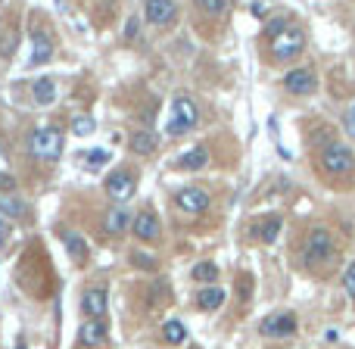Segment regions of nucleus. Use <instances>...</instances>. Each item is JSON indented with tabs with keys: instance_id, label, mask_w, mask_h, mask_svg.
I'll use <instances>...</instances> for the list:
<instances>
[{
	"instance_id": "obj_1",
	"label": "nucleus",
	"mask_w": 355,
	"mask_h": 349,
	"mask_svg": "<svg viewBox=\"0 0 355 349\" xmlns=\"http://www.w3.org/2000/svg\"><path fill=\"white\" fill-rule=\"evenodd\" d=\"M200 122V110L196 103L187 97V94H178L172 100V112H168V122H166V135L168 137H184L196 128Z\"/></svg>"
},
{
	"instance_id": "obj_19",
	"label": "nucleus",
	"mask_w": 355,
	"mask_h": 349,
	"mask_svg": "<svg viewBox=\"0 0 355 349\" xmlns=\"http://www.w3.org/2000/svg\"><path fill=\"white\" fill-rule=\"evenodd\" d=\"M0 212L10 215V219H22V215L28 212V206H25V203L19 200L16 194H10V190H0Z\"/></svg>"
},
{
	"instance_id": "obj_23",
	"label": "nucleus",
	"mask_w": 355,
	"mask_h": 349,
	"mask_svg": "<svg viewBox=\"0 0 355 349\" xmlns=\"http://www.w3.org/2000/svg\"><path fill=\"white\" fill-rule=\"evenodd\" d=\"M193 278L200 284H215V278H218V265H215V262H200L193 269Z\"/></svg>"
},
{
	"instance_id": "obj_6",
	"label": "nucleus",
	"mask_w": 355,
	"mask_h": 349,
	"mask_svg": "<svg viewBox=\"0 0 355 349\" xmlns=\"http://www.w3.org/2000/svg\"><path fill=\"white\" fill-rule=\"evenodd\" d=\"M135 190H137V181L131 178L128 169H119V172L106 178V194L112 196V203H128L135 196Z\"/></svg>"
},
{
	"instance_id": "obj_29",
	"label": "nucleus",
	"mask_w": 355,
	"mask_h": 349,
	"mask_svg": "<svg viewBox=\"0 0 355 349\" xmlns=\"http://www.w3.org/2000/svg\"><path fill=\"white\" fill-rule=\"evenodd\" d=\"M346 131H349V137H355V103L349 106V112H346Z\"/></svg>"
},
{
	"instance_id": "obj_18",
	"label": "nucleus",
	"mask_w": 355,
	"mask_h": 349,
	"mask_svg": "<svg viewBox=\"0 0 355 349\" xmlns=\"http://www.w3.org/2000/svg\"><path fill=\"white\" fill-rule=\"evenodd\" d=\"M31 94H35L37 106H53L56 103V85L50 78H37L35 85H31Z\"/></svg>"
},
{
	"instance_id": "obj_8",
	"label": "nucleus",
	"mask_w": 355,
	"mask_h": 349,
	"mask_svg": "<svg viewBox=\"0 0 355 349\" xmlns=\"http://www.w3.org/2000/svg\"><path fill=\"white\" fill-rule=\"evenodd\" d=\"M262 337H293L296 334V315L281 312V315H268V318L259 325Z\"/></svg>"
},
{
	"instance_id": "obj_16",
	"label": "nucleus",
	"mask_w": 355,
	"mask_h": 349,
	"mask_svg": "<svg viewBox=\"0 0 355 349\" xmlns=\"http://www.w3.org/2000/svg\"><path fill=\"white\" fill-rule=\"evenodd\" d=\"M35 50H31V66H41V62H47L50 56H53V41H50V35H44V31H35Z\"/></svg>"
},
{
	"instance_id": "obj_30",
	"label": "nucleus",
	"mask_w": 355,
	"mask_h": 349,
	"mask_svg": "<svg viewBox=\"0 0 355 349\" xmlns=\"http://www.w3.org/2000/svg\"><path fill=\"white\" fill-rule=\"evenodd\" d=\"M6 237H10V225H6V219H3V212H0V250H3V244H6Z\"/></svg>"
},
{
	"instance_id": "obj_28",
	"label": "nucleus",
	"mask_w": 355,
	"mask_h": 349,
	"mask_svg": "<svg viewBox=\"0 0 355 349\" xmlns=\"http://www.w3.org/2000/svg\"><path fill=\"white\" fill-rule=\"evenodd\" d=\"M343 290L355 300V262L346 269V275H343Z\"/></svg>"
},
{
	"instance_id": "obj_5",
	"label": "nucleus",
	"mask_w": 355,
	"mask_h": 349,
	"mask_svg": "<svg viewBox=\"0 0 355 349\" xmlns=\"http://www.w3.org/2000/svg\"><path fill=\"white\" fill-rule=\"evenodd\" d=\"M331 256H334V237L324 231V228H315L312 237H309V246H306V265L315 269V265H321Z\"/></svg>"
},
{
	"instance_id": "obj_10",
	"label": "nucleus",
	"mask_w": 355,
	"mask_h": 349,
	"mask_svg": "<svg viewBox=\"0 0 355 349\" xmlns=\"http://www.w3.org/2000/svg\"><path fill=\"white\" fill-rule=\"evenodd\" d=\"M144 12H147V22H153V25H168V22H172V19L178 16V3H175V0H147Z\"/></svg>"
},
{
	"instance_id": "obj_17",
	"label": "nucleus",
	"mask_w": 355,
	"mask_h": 349,
	"mask_svg": "<svg viewBox=\"0 0 355 349\" xmlns=\"http://www.w3.org/2000/svg\"><path fill=\"white\" fill-rule=\"evenodd\" d=\"M206 162H209L206 147H193V150H187L184 156H178L175 166H178V169H184V172H196V169H202Z\"/></svg>"
},
{
	"instance_id": "obj_32",
	"label": "nucleus",
	"mask_w": 355,
	"mask_h": 349,
	"mask_svg": "<svg viewBox=\"0 0 355 349\" xmlns=\"http://www.w3.org/2000/svg\"><path fill=\"white\" fill-rule=\"evenodd\" d=\"M135 262H137V265H147V269H150V265H153V259H147V256H135Z\"/></svg>"
},
{
	"instance_id": "obj_15",
	"label": "nucleus",
	"mask_w": 355,
	"mask_h": 349,
	"mask_svg": "<svg viewBox=\"0 0 355 349\" xmlns=\"http://www.w3.org/2000/svg\"><path fill=\"white\" fill-rule=\"evenodd\" d=\"M103 228H106V231H110V234H125V231H128V228H131V215L122 209V203H119L116 209H110V212H106Z\"/></svg>"
},
{
	"instance_id": "obj_20",
	"label": "nucleus",
	"mask_w": 355,
	"mask_h": 349,
	"mask_svg": "<svg viewBox=\"0 0 355 349\" xmlns=\"http://www.w3.org/2000/svg\"><path fill=\"white\" fill-rule=\"evenodd\" d=\"M159 147V137L153 135V131H137V135H131V150L135 153H153V150Z\"/></svg>"
},
{
	"instance_id": "obj_24",
	"label": "nucleus",
	"mask_w": 355,
	"mask_h": 349,
	"mask_svg": "<svg viewBox=\"0 0 355 349\" xmlns=\"http://www.w3.org/2000/svg\"><path fill=\"white\" fill-rule=\"evenodd\" d=\"M66 246H69V253H72L75 262H81V259H85V240H81L78 234L69 231V234H66Z\"/></svg>"
},
{
	"instance_id": "obj_3",
	"label": "nucleus",
	"mask_w": 355,
	"mask_h": 349,
	"mask_svg": "<svg viewBox=\"0 0 355 349\" xmlns=\"http://www.w3.org/2000/svg\"><path fill=\"white\" fill-rule=\"evenodd\" d=\"M306 47V35H302L296 25H284V28L271 31V56L277 62H290L302 53Z\"/></svg>"
},
{
	"instance_id": "obj_4",
	"label": "nucleus",
	"mask_w": 355,
	"mask_h": 349,
	"mask_svg": "<svg viewBox=\"0 0 355 349\" xmlns=\"http://www.w3.org/2000/svg\"><path fill=\"white\" fill-rule=\"evenodd\" d=\"M321 169H324L327 175H349L355 169V156L349 147H343V144H327L324 150H321Z\"/></svg>"
},
{
	"instance_id": "obj_14",
	"label": "nucleus",
	"mask_w": 355,
	"mask_h": 349,
	"mask_svg": "<svg viewBox=\"0 0 355 349\" xmlns=\"http://www.w3.org/2000/svg\"><path fill=\"white\" fill-rule=\"evenodd\" d=\"M78 343L81 346H106V327L100 325L97 318L87 321V325L78 331Z\"/></svg>"
},
{
	"instance_id": "obj_2",
	"label": "nucleus",
	"mask_w": 355,
	"mask_h": 349,
	"mask_svg": "<svg viewBox=\"0 0 355 349\" xmlns=\"http://www.w3.org/2000/svg\"><path fill=\"white\" fill-rule=\"evenodd\" d=\"M62 147H66V137H62L60 128H35L28 135V153L41 162H56L62 156Z\"/></svg>"
},
{
	"instance_id": "obj_12",
	"label": "nucleus",
	"mask_w": 355,
	"mask_h": 349,
	"mask_svg": "<svg viewBox=\"0 0 355 349\" xmlns=\"http://www.w3.org/2000/svg\"><path fill=\"white\" fill-rule=\"evenodd\" d=\"M81 309H85L87 318H103L106 315V290L103 287H91L81 296Z\"/></svg>"
},
{
	"instance_id": "obj_21",
	"label": "nucleus",
	"mask_w": 355,
	"mask_h": 349,
	"mask_svg": "<svg viewBox=\"0 0 355 349\" xmlns=\"http://www.w3.org/2000/svg\"><path fill=\"white\" fill-rule=\"evenodd\" d=\"M94 131H97V122H94L91 116H75L72 119V135L75 137H91Z\"/></svg>"
},
{
	"instance_id": "obj_7",
	"label": "nucleus",
	"mask_w": 355,
	"mask_h": 349,
	"mask_svg": "<svg viewBox=\"0 0 355 349\" xmlns=\"http://www.w3.org/2000/svg\"><path fill=\"white\" fill-rule=\"evenodd\" d=\"M284 87H287L290 94H296V97H309V94H315V87H318V78H315L312 69H290V72L284 75Z\"/></svg>"
},
{
	"instance_id": "obj_31",
	"label": "nucleus",
	"mask_w": 355,
	"mask_h": 349,
	"mask_svg": "<svg viewBox=\"0 0 355 349\" xmlns=\"http://www.w3.org/2000/svg\"><path fill=\"white\" fill-rule=\"evenodd\" d=\"M12 187H16V178L0 172V190H12Z\"/></svg>"
},
{
	"instance_id": "obj_9",
	"label": "nucleus",
	"mask_w": 355,
	"mask_h": 349,
	"mask_svg": "<svg viewBox=\"0 0 355 349\" xmlns=\"http://www.w3.org/2000/svg\"><path fill=\"white\" fill-rule=\"evenodd\" d=\"M175 203H178V209H184V212L200 215L209 209V194L202 187H184V190H178Z\"/></svg>"
},
{
	"instance_id": "obj_13",
	"label": "nucleus",
	"mask_w": 355,
	"mask_h": 349,
	"mask_svg": "<svg viewBox=\"0 0 355 349\" xmlns=\"http://www.w3.org/2000/svg\"><path fill=\"white\" fill-rule=\"evenodd\" d=\"M196 306H200L202 312H215V309H221V306H225V290L215 287V284L202 287L200 293H196Z\"/></svg>"
},
{
	"instance_id": "obj_26",
	"label": "nucleus",
	"mask_w": 355,
	"mask_h": 349,
	"mask_svg": "<svg viewBox=\"0 0 355 349\" xmlns=\"http://www.w3.org/2000/svg\"><path fill=\"white\" fill-rule=\"evenodd\" d=\"M196 3H200L209 16H221V12L227 10V3H231V0H196Z\"/></svg>"
},
{
	"instance_id": "obj_27",
	"label": "nucleus",
	"mask_w": 355,
	"mask_h": 349,
	"mask_svg": "<svg viewBox=\"0 0 355 349\" xmlns=\"http://www.w3.org/2000/svg\"><path fill=\"white\" fill-rule=\"evenodd\" d=\"M110 160V153H103V150H94V153H85V162L91 169H97V166H103V162Z\"/></svg>"
},
{
	"instance_id": "obj_22",
	"label": "nucleus",
	"mask_w": 355,
	"mask_h": 349,
	"mask_svg": "<svg viewBox=\"0 0 355 349\" xmlns=\"http://www.w3.org/2000/svg\"><path fill=\"white\" fill-rule=\"evenodd\" d=\"M162 334H166V340L168 343H184L187 340V331H184V325L178 318H172V321H166V327H162Z\"/></svg>"
},
{
	"instance_id": "obj_25",
	"label": "nucleus",
	"mask_w": 355,
	"mask_h": 349,
	"mask_svg": "<svg viewBox=\"0 0 355 349\" xmlns=\"http://www.w3.org/2000/svg\"><path fill=\"white\" fill-rule=\"evenodd\" d=\"M277 231H281V219L271 215V219H265V225H262V240L265 244H271V240L277 237Z\"/></svg>"
},
{
	"instance_id": "obj_11",
	"label": "nucleus",
	"mask_w": 355,
	"mask_h": 349,
	"mask_svg": "<svg viewBox=\"0 0 355 349\" xmlns=\"http://www.w3.org/2000/svg\"><path fill=\"white\" fill-rule=\"evenodd\" d=\"M131 231L137 234V240H159V219L153 212H141L131 219Z\"/></svg>"
}]
</instances>
